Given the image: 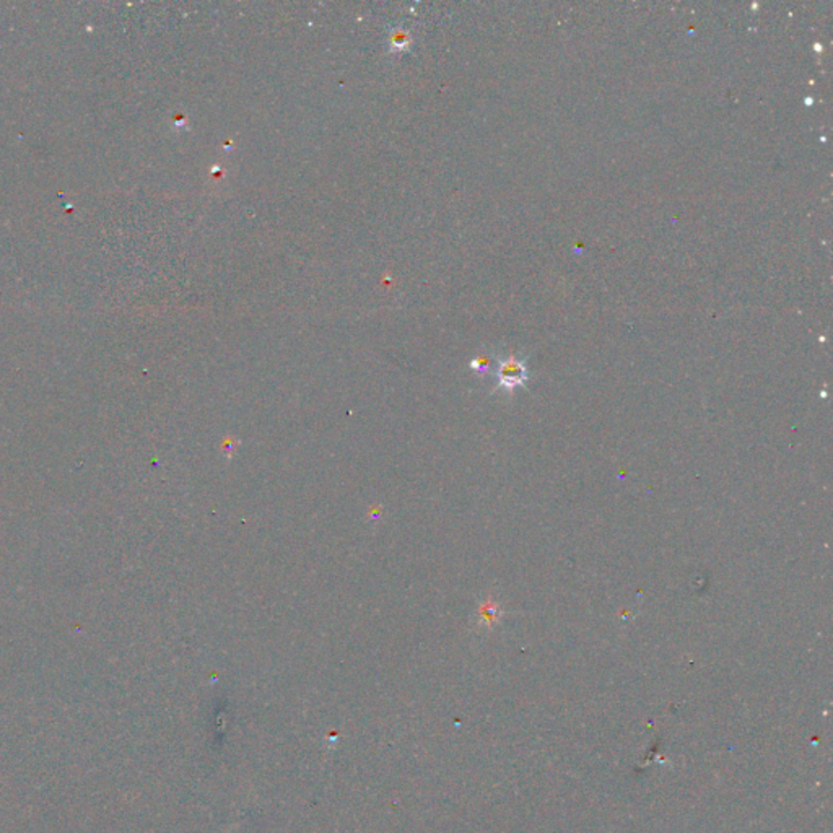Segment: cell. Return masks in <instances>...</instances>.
Instances as JSON below:
<instances>
[{"mask_svg":"<svg viewBox=\"0 0 833 833\" xmlns=\"http://www.w3.org/2000/svg\"><path fill=\"white\" fill-rule=\"evenodd\" d=\"M497 376H498L500 386L511 390L514 388L521 386V384L528 379V369H526L523 362H519V360H516V358L511 357V358H507V360H503L502 363H500Z\"/></svg>","mask_w":833,"mask_h":833,"instance_id":"obj_1","label":"cell"},{"mask_svg":"<svg viewBox=\"0 0 833 833\" xmlns=\"http://www.w3.org/2000/svg\"><path fill=\"white\" fill-rule=\"evenodd\" d=\"M498 621V607L495 604H483L481 609V623L493 625Z\"/></svg>","mask_w":833,"mask_h":833,"instance_id":"obj_2","label":"cell"},{"mask_svg":"<svg viewBox=\"0 0 833 833\" xmlns=\"http://www.w3.org/2000/svg\"><path fill=\"white\" fill-rule=\"evenodd\" d=\"M409 39H410L409 34L405 33V31H402V30L394 31L393 36H390V43H393L398 49H402L404 46H407L409 44Z\"/></svg>","mask_w":833,"mask_h":833,"instance_id":"obj_3","label":"cell"},{"mask_svg":"<svg viewBox=\"0 0 833 833\" xmlns=\"http://www.w3.org/2000/svg\"><path fill=\"white\" fill-rule=\"evenodd\" d=\"M471 367L473 369H477V371H485L487 367H488V362L485 360V358H476V360L471 363Z\"/></svg>","mask_w":833,"mask_h":833,"instance_id":"obj_4","label":"cell"}]
</instances>
